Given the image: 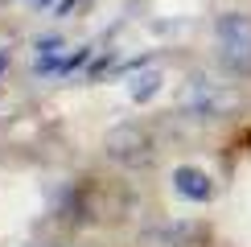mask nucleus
<instances>
[{"instance_id":"obj_1","label":"nucleus","mask_w":251,"mask_h":247,"mask_svg":"<svg viewBox=\"0 0 251 247\" xmlns=\"http://www.w3.org/2000/svg\"><path fill=\"white\" fill-rule=\"evenodd\" d=\"M218 49L231 70H251V17L243 13L218 17Z\"/></svg>"},{"instance_id":"obj_2","label":"nucleus","mask_w":251,"mask_h":247,"mask_svg":"<svg viewBox=\"0 0 251 247\" xmlns=\"http://www.w3.org/2000/svg\"><path fill=\"white\" fill-rule=\"evenodd\" d=\"M107 157L120 161V165H149L152 161V136L140 128V124L116 128L107 136Z\"/></svg>"},{"instance_id":"obj_3","label":"nucleus","mask_w":251,"mask_h":247,"mask_svg":"<svg viewBox=\"0 0 251 247\" xmlns=\"http://www.w3.org/2000/svg\"><path fill=\"white\" fill-rule=\"evenodd\" d=\"M231 107H239V95L235 91H226V87H218V82L210 78H198L194 87H190V111H198V116H226Z\"/></svg>"},{"instance_id":"obj_4","label":"nucleus","mask_w":251,"mask_h":247,"mask_svg":"<svg viewBox=\"0 0 251 247\" xmlns=\"http://www.w3.org/2000/svg\"><path fill=\"white\" fill-rule=\"evenodd\" d=\"M173 185H177V194L190 198V202H210L214 198V177L206 169H194V165L173 169Z\"/></svg>"},{"instance_id":"obj_5","label":"nucleus","mask_w":251,"mask_h":247,"mask_svg":"<svg viewBox=\"0 0 251 247\" xmlns=\"http://www.w3.org/2000/svg\"><path fill=\"white\" fill-rule=\"evenodd\" d=\"M194 226H161V231H149V235H144V243H149V247H185V243H190L194 239Z\"/></svg>"},{"instance_id":"obj_6","label":"nucleus","mask_w":251,"mask_h":247,"mask_svg":"<svg viewBox=\"0 0 251 247\" xmlns=\"http://www.w3.org/2000/svg\"><path fill=\"white\" fill-rule=\"evenodd\" d=\"M128 91H132V99H136V103H149L156 91H161V70H144V74H136Z\"/></svg>"},{"instance_id":"obj_7","label":"nucleus","mask_w":251,"mask_h":247,"mask_svg":"<svg viewBox=\"0 0 251 247\" xmlns=\"http://www.w3.org/2000/svg\"><path fill=\"white\" fill-rule=\"evenodd\" d=\"M4 62H8V54H0V70H4Z\"/></svg>"}]
</instances>
